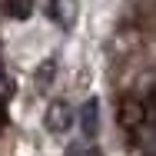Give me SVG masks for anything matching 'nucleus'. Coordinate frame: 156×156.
I'll return each mask as SVG.
<instances>
[{
  "instance_id": "f257e3e1",
  "label": "nucleus",
  "mask_w": 156,
  "mask_h": 156,
  "mask_svg": "<svg viewBox=\"0 0 156 156\" xmlns=\"http://www.w3.org/2000/svg\"><path fill=\"white\" fill-rule=\"evenodd\" d=\"M146 116H150V106L143 100H136V96H123L120 106H116V120H120L123 129H140L146 123Z\"/></svg>"
},
{
  "instance_id": "f03ea898",
  "label": "nucleus",
  "mask_w": 156,
  "mask_h": 156,
  "mask_svg": "<svg viewBox=\"0 0 156 156\" xmlns=\"http://www.w3.org/2000/svg\"><path fill=\"white\" fill-rule=\"evenodd\" d=\"M47 126H50V133H57V136L73 126V110H70L66 100H53V103H50V110H47Z\"/></svg>"
},
{
  "instance_id": "7ed1b4c3",
  "label": "nucleus",
  "mask_w": 156,
  "mask_h": 156,
  "mask_svg": "<svg viewBox=\"0 0 156 156\" xmlns=\"http://www.w3.org/2000/svg\"><path fill=\"white\" fill-rule=\"evenodd\" d=\"M76 0H50V17L60 23V27H73L76 20Z\"/></svg>"
},
{
  "instance_id": "20e7f679",
  "label": "nucleus",
  "mask_w": 156,
  "mask_h": 156,
  "mask_svg": "<svg viewBox=\"0 0 156 156\" xmlns=\"http://www.w3.org/2000/svg\"><path fill=\"white\" fill-rule=\"evenodd\" d=\"M100 103L96 100H90L87 106H83V113H80V126H83V133L87 136H96V129H100Z\"/></svg>"
},
{
  "instance_id": "39448f33",
  "label": "nucleus",
  "mask_w": 156,
  "mask_h": 156,
  "mask_svg": "<svg viewBox=\"0 0 156 156\" xmlns=\"http://www.w3.org/2000/svg\"><path fill=\"white\" fill-rule=\"evenodd\" d=\"M33 10V0H3V13L10 20H27Z\"/></svg>"
},
{
  "instance_id": "423d86ee",
  "label": "nucleus",
  "mask_w": 156,
  "mask_h": 156,
  "mask_svg": "<svg viewBox=\"0 0 156 156\" xmlns=\"http://www.w3.org/2000/svg\"><path fill=\"white\" fill-rule=\"evenodd\" d=\"M50 70H53V60H47L43 66H40V83H43V87H47V83L53 80V73H50Z\"/></svg>"
},
{
  "instance_id": "0eeeda50",
  "label": "nucleus",
  "mask_w": 156,
  "mask_h": 156,
  "mask_svg": "<svg viewBox=\"0 0 156 156\" xmlns=\"http://www.w3.org/2000/svg\"><path fill=\"white\" fill-rule=\"evenodd\" d=\"M66 156H96V150H87V146H70Z\"/></svg>"
},
{
  "instance_id": "6e6552de",
  "label": "nucleus",
  "mask_w": 156,
  "mask_h": 156,
  "mask_svg": "<svg viewBox=\"0 0 156 156\" xmlns=\"http://www.w3.org/2000/svg\"><path fill=\"white\" fill-rule=\"evenodd\" d=\"M7 120H10V113H7V103L0 100V133H3V126H7Z\"/></svg>"
}]
</instances>
